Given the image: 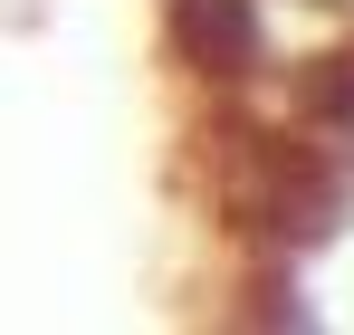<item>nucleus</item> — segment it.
Returning a JSON list of instances; mask_svg holds the SVG:
<instances>
[{
  "mask_svg": "<svg viewBox=\"0 0 354 335\" xmlns=\"http://www.w3.org/2000/svg\"><path fill=\"white\" fill-rule=\"evenodd\" d=\"M173 48L201 77H249L259 67V10L249 0H173Z\"/></svg>",
  "mask_w": 354,
  "mask_h": 335,
  "instance_id": "1",
  "label": "nucleus"
}]
</instances>
